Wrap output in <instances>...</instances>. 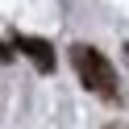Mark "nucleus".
I'll use <instances>...</instances> for the list:
<instances>
[{"label": "nucleus", "mask_w": 129, "mask_h": 129, "mask_svg": "<svg viewBox=\"0 0 129 129\" xmlns=\"http://www.w3.org/2000/svg\"><path fill=\"white\" fill-rule=\"evenodd\" d=\"M71 62H75V75H79V83L87 87V92H96L100 100H121V92H117V71H112V62L104 58L96 46H71Z\"/></svg>", "instance_id": "obj_1"}, {"label": "nucleus", "mask_w": 129, "mask_h": 129, "mask_svg": "<svg viewBox=\"0 0 129 129\" xmlns=\"http://www.w3.org/2000/svg\"><path fill=\"white\" fill-rule=\"evenodd\" d=\"M0 62H13V50H9L4 42H0Z\"/></svg>", "instance_id": "obj_3"}, {"label": "nucleus", "mask_w": 129, "mask_h": 129, "mask_svg": "<svg viewBox=\"0 0 129 129\" xmlns=\"http://www.w3.org/2000/svg\"><path fill=\"white\" fill-rule=\"evenodd\" d=\"M125 62H129V42H125Z\"/></svg>", "instance_id": "obj_5"}, {"label": "nucleus", "mask_w": 129, "mask_h": 129, "mask_svg": "<svg viewBox=\"0 0 129 129\" xmlns=\"http://www.w3.org/2000/svg\"><path fill=\"white\" fill-rule=\"evenodd\" d=\"M104 129H129V125H104Z\"/></svg>", "instance_id": "obj_4"}, {"label": "nucleus", "mask_w": 129, "mask_h": 129, "mask_svg": "<svg viewBox=\"0 0 129 129\" xmlns=\"http://www.w3.org/2000/svg\"><path fill=\"white\" fill-rule=\"evenodd\" d=\"M13 46H17V50L25 54V58L34 62V67L42 71V75H50V71L58 67V54H54V46L46 42V38H29V34H17V38H13Z\"/></svg>", "instance_id": "obj_2"}]
</instances>
